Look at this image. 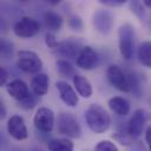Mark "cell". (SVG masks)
I'll use <instances>...</instances> for the list:
<instances>
[{
    "instance_id": "obj_21",
    "label": "cell",
    "mask_w": 151,
    "mask_h": 151,
    "mask_svg": "<svg viewBox=\"0 0 151 151\" xmlns=\"http://www.w3.org/2000/svg\"><path fill=\"white\" fill-rule=\"evenodd\" d=\"M55 66H57V71L63 77H71L73 74V67L71 63L67 61L66 59H58Z\"/></svg>"
},
{
    "instance_id": "obj_27",
    "label": "cell",
    "mask_w": 151,
    "mask_h": 151,
    "mask_svg": "<svg viewBox=\"0 0 151 151\" xmlns=\"http://www.w3.org/2000/svg\"><path fill=\"white\" fill-rule=\"evenodd\" d=\"M68 26L72 28V29H76V31H80L83 28V21L81 19L78 17V15H71L68 18Z\"/></svg>"
},
{
    "instance_id": "obj_18",
    "label": "cell",
    "mask_w": 151,
    "mask_h": 151,
    "mask_svg": "<svg viewBox=\"0 0 151 151\" xmlns=\"http://www.w3.org/2000/svg\"><path fill=\"white\" fill-rule=\"evenodd\" d=\"M44 22H45L46 28L53 33L55 31H59L60 27L63 26V18L60 14H58L55 12L47 11L44 14Z\"/></svg>"
},
{
    "instance_id": "obj_34",
    "label": "cell",
    "mask_w": 151,
    "mask_h": 151,
    "mask_svg": "<svg viewBox=\"0 0 151 151\" xmlns=\"http://www.w3.org/2000/svg\"><path fill=\"white\" fill-rule=\"evenodd\" d=\"M32 151H41V150H38V149H34V150H32Z\"/></svg>"
},
{
    "instance_id": "obj_10",
    "label": "cell",
    "mask_w": 151,
    "mask_h": 151,
    "mask_svg": "<svg viewBox=\"0 0 151 151\" xmlns=\"http://www.w3.org/2000/svg\"><path fill=\"white\" fill-rule=\"evenodd\" d=\"M83 48H84V46L81 45L80 41H78L74 38H68V39H65L59 42V47H58L57 52L60 55H63L64 58H71V59L76 58L77 59Z\"/></svg>"
},
{
    "instance_id": "obj_13",
    "label": "cell",
    "mask_w": 151,
    "mask_h": 151,
    "mask_svg": "<svg viewBox=\"0 0 151 151\" xmlns=\"http://www.w3.org/2000/svg\"><path fill=\"white\" fill-rule=\"evenodd\" d=\"M6 91L13 99L18 100L19 103L22 101L24 99H26L31 94L28 86L21 79H14L11 83H8L6 85Z\"/></svg>"
},
{
    "instance_id": "obj_14",
    "label": "cell",
    "mask_w": 151,
    "mask_h": 151,
    "mask_svg": "<svg viewBox=\"0 0 151 151\" xmlns=\"http://www.w3.org/2000/svg\"><path fill=\"white\" fill-rule=\"evenodd\" d=\"M144 125H145V112L142 109H138L133 112V114L129 122L127 133L133 138L139 137L143 133Z\"/></svg>"
},
{
    "instance_id": "obj_3",
    "label": "cell",
    "mask_w": 151,
    "mask_h": 151,
    "mask_svg": "<svg viewBox=\"0 0 151 151\" xmlns=\"http://www.w3.org/2000/svg\"><path fill=\"white\" fill-rule=\"evenodd\" d=\"M18 67L26 73H38L42 68V61L40 57L28 50H21L18 52Z\"/></svg>"
},
{
    "instance_id": "obj_2",
    "label": "cell",
    "mask_w": 151,
    "mask_h": 151,
    "mask_svg": "<svg viewBox=\"0 0 151 151\" xmlns=\"http://www.w3.org/2000/svg\"><path fill=\"white\" fill-rule=\"evenodd\" d=\"M118 45L122 57L126 60L132 58L134 47V27L126 22L118 29Z\"/></svg>"
},
{
    "instance_id": "obj_17",
    "label": "cell",
    "mask_w": 151,
    "mask_h": 151,
    "mask_svg": "<svg viewBox=\"0 0 151 151\" xmlns=\"http://www.w3.org/2000/svg\"><path fill=\"white\" fill-rule=\"evenodd\" d=\"M109 106L110 109L119 114V116H126L130 112V103L122 97H112L109 99Z\"/></svg>"
},
{
    "instance_id": "obj_5",
    "label": "cell",
    "mask_w": 151,
    "mask_h": 151,
    "mask_svg": "<svg viewBox=\"0 0 151 151\" xmlns=\"http://www.w3.org/2000/svg\"><path fill=\"white\" fill-rule=\"evenodd\" d=\"M106 77L110 84L122 92H130V83L127 74L118 66V65H110L106 70Z\"/></svg>"
},
{
    "instance_id": "obj_25",
    "label": "cell",
    "mask_w": 151,
    "mask_h": 151,
    "mask_svg": "<svg viewBox=\"0 0 151 151\" xmlns=\"http://www.w3.org/2000/svg\"><path fill=\"white\" fill-rule=\"evenodd\" d=\"M130 8H131L132 13H134L139 18H142L145 14V8H144V6L140 1H131L130 2Z\"/></svg>"
},
{
    "instance_id": "obj_26",
    "label": "cell",
    "mask_w": 151,
    "mask_h": 151,
    "mask_svg": "<svg viewBox=\"0 0 151 151\" xmlns=\"http://www.w3.org/2000/svg\"><path fill=\"white\" fill-rule=\"evenodd\" d=\"M19 104H20V106H21L22 109H25V110H31V109H33V107L35 106V104H37V96H34L33 93H31L26 99H24V100L20 101Z\"/></svg>"
},
{
    "instance_id": "obj_22",
    "label": "cell",
    "mask_w": 151,
    "mask_h": 151,
    "mask_svg": "<svg viewBox=\"0 0 151 151\" xmlns=\"http://www.w3.org/2000/svg\"><path fill=\"white\" fill-rule=\"evenodd\" d=\"M1 55L5 59H9L13 54V45L7 39H1Z\"/></svg>"
},
{
    "instance_id": "obj_33",
    "label": "cell",
    "mask_w": 151,
    "mask_h": 151,
    "mask_svg": "<svg viewBox=\"0 0 151 151\" xmlns=\"http://www.w3.org/2000/svg\"><path fill=\"white\" fill-rule=\"evenodd\" d=\"M48 4H51V5H58L59 1L58 0H51V1H48Z\"/></svg>"
},
{
    "instance_id": "obj_20",
    "label": "cell",
    "mask_w": 151,
    "mask_h": 151,
    "mask_svg": "<svg viewBox=\"0 0 151 151\" xmlns=\"http://www.w3.org/2000/svg\"><path fill=\"white\" fill-rule=\"evenodd\" d=\"M138 59L145 66L151 68V41H143L138 50Z\"/></svg>"
},
{
    "instance_id": "obj_29",
    "label": "cell",
    "mask_w": 151,
    "mask_h": 151,
    "mask_svg": "<svg viewBox=\"0 0 151 151\" xmlns=\"http://www.w3.org/2000/svg\"><path fill=\"white\" fill-rule=\"evenodd\" d=\"M125 1L124 0H100V4L105 5V6H110V7H116V6H120L123 5Z\"/></svg>"
},
{
    "instance_id": "obj_16",
    "label": "cell",
    "mask_w": 151,
    "mask_h": 151,
    "mask_svg": "<svg viewBox=\"0 0 151 151\" xmlns=\"http://www.w3.org/2000/svg\"><path fill=\"white\" fill-rule=\"evenodd\" d=\"M72 80H73V86L79 96H81L83 98H90L92 96V92H93L92 85L85 77L76 74L73 76Z\"/></svg>"
},
{
    "instance_id": "obj_19",
    "label": "cell",
    "mask_w": 151,
    "mask_h": 151,
    "mask_svg": "<svg viewBox=\"0 0 151 151\" xmlns=\"http://www.w3.org/2000/svg\"><path fill=\"white\" fill-rule=\"evenodd\" d=\"M48 151H73L74 145L68 138H53L47 143Z\"/></svg>"
},
{
    "instance_id": "obj_12",
    "label": "cell",
    "mask_w": 151,
    "mask_h": 151,
    "mask_svg": "<svg viewBox=\"0 0 151 151\" xmlns=\"http://www.w3.org/2000/svg\"><path fill=\"white\" fill-rule=\"evenodd\" d=\"M55 87L59 92V97L60 99L70 107H74L78 104V96L77 92L74 91V88L66 81L64 80H59L55 83Z\"/></svg>"
},
{
    "instance_id": "obj_15",
    "label": "cell",
    "mask_w": 151,
    "mask_h": 151,
    "mask_svg": "<svg viewBox=\"0 0 151 151\" xmlns=\"http://www.w3.org/2000/svg\"><path fill=\"white\" fill-rule=\"evenodd\" d=\"M48 85H50V79L46 73H39L37 74L32 81H31V90L32 93L37 97L45 96L48 91Z\"/></svg>"
},
{
    "instance_id": "obj_9",
    "label": "cell",
    "mask_w": 151,
    "mask_h": 151,
    "mask_svg": "<svg viewBox=\"0 0 151 151\" xmlns=\"http://www.w3.org/2000/svg\"><path fill=\"white\" fill-rule=\"evenodd\" d=\"M98 61H99L98 54L91 46H84L78 58L76 59L77 66L85 71H91L96 68L98 65Z\"/></svg>"
},
{
    "instance_id": "obj_31",
    "label": "cell",
    "mask_w": 151,
    "mask_h": 151,
    "mask_svg": "<svg viewBox=\"0 0 151 151\" xmlns=\"http://www.w3.org/2000/svg\"><path fill=\"white\" fill-rule=\"evenodd\" d=\"M5 116H6V110H5L4 104L1 103V104H0V117H1V118H4Z\"/></svg>"
},
{
    "instance_id": "obj_7",
    "label": "cell",
    "mask_w": 151,
    "mask_h": 151,
    "mask_svg": "<svg viewBox=\"0 0 151 151\" xmlns=\"http://www.w3.org/2000/svg\"><path fill=\"white\" fill-rule=\"evenodd\" d=\"M34 126L38 131L42 133H48L52 131L54 125V113L48 107H39L33 118Z\"/></svg>"
},
{
    "instance_id": "obj_6",
    "label": "cell",
    "mask_w": 151,
    "mask_h": 151,
    "mask_svg": "<svg viewBox=\"0 0 151 151\" xmlns=\"http://www.w3.org/2000/svg\"><path fill=\"white\" fill-rule=\"evenodd\" d=\"M40 24L31 17H22L20 18L13 26L14 34L20 38H31L39 33Z\"/></svg>"
},
{
    "instance_id": "obj_24",
    "label": "cell",
    "mask_w": 151,
    "mask_h": 151,
    "mask_svg": "<svg viewBox=\"0 0 151 151\" xmlns=\"http://www.w3.org/2000/svg\"><path fill=\"white\" fill-rule=\"evenodd\" d=\"M59 42H60V41L57 40L55 35H54L52 32H47V33H46V35H45V44H46V46H47L48 48L57 51L58 47H59Z\"/></svg>"
},
{
    "instance_id": "obj_32",
    "label": "cell",
    "mask_w": 151,
    "mask_h": 151,
    "mask_svg": "<svg viewBox=\"0 0 151 151\" xmlns=\"http://www.w3.org/2000/svg\"><path fill=\"white\" fill-rule=\"evenodd\" d=\"M143 4H144L145 6H147V7H151V0H144Z\"/></svg>"
},
{
    "instance_id": "obj_30",
    "label": "cell",
    "mask_w": 151,
    "mask_h": 151,
    "mask_svg": "<svg viewBox=\"0 0 151 151\" xmlns=\"http://www.w3.org/2000/svg\"><path fill=\"white\" fill-rule=\"evenodd\" d=\"M145 142H146V145H147L149 150L151 151V125L145 131Z\"/></svg>"
},
{
    "instance_id": "obj_23",
    "label": "cell",
    "mask_w": 151,
    "mask_h": 151,
    "mask_svg": "<svg viewBox=\"0 0 151 151\" xmlns=\"http://www.w3.org/2000/svg\"><path fill=\"white\" fill-rule=\"evenodd\" d=\"M94 151H118V147L111 140H100L96 145Z\"/></svg>"
},
{
    "instance_id": "obj_1",
    "label": "cell",
    "mask_w": 151,
    "mask_h": 151,
    "mask_svg": "<svg viewBox=\"0 0 151 151\" xmlns=\"http://www.w3.org/2000/svg\"><path fill=\"white\" fill-rule=\"evenodd\" d=\"M85 120L88 129L94 133H103L107 131L111 125L110 114L103 106L98 104H91L86 109Z\"/></svg>"
},
{
    "instance_id": "obj_11",
    "label": "cell",
    "mask_w": 151,
    "mask_h": 151,
    "mask_svg": "<svg viewBox=\"0 0 151 151\" xmlns=\"http://www.w3.org/2000/svg\"><path fill=\"white\" fill-rule=\"evenodd\" d=\"M113 25V17L109 11L105 9H98L94 12L93 14V26L94 28L103 33V34H107Z\"/></svg>"
},
{
    "instance_id": "obj_8",
    "label": "cell",
    "mask_w": 151,
    "mask_h": 151,
    "mask_svg": "<svg viewBox=\"0 0 151 151\" xmlns=\"http://www.w3.org/2000/svg\"><path fill=\"white\" fill-rule=\"evenodd\" d=\"M7 131L8 134L15 140H24L28 137V131L24 122V118L19 114H14L8 119Z\"/></svg>"
},
{
    "instance_id": "obj_4",
    "label": "cell",
    "mask_w": 151,
    "mask_h": 151,
    "mask_svg": "<svg viewBox=\"0 0 151 151\" xmlns=\"http://www.w3.org/2000/svg\"><path fill=\"white\" fill-rule=\"evenodd\" d=\"M58 132L68 138H79L81 129L77 119L68 112H61L58 116Z\"/></svg>"
},
{
    "instance_id": "obj_28",
    "label": "cell",
    "mask_w": 151,
    "mask_h": 151,
    "mask_svg": "<svg viewBox=\"0 0 151 151\" xmlns=\"http://www.w3.org/2000/svg\"><path fill=\"white\" fill-rule=\"evenodd\" d=\"M7 79H8V72H7V70L4 66H1L0 67V85L1 86L7 85L8 84L7 83Z\"/></svg>"
}]
</instances>
